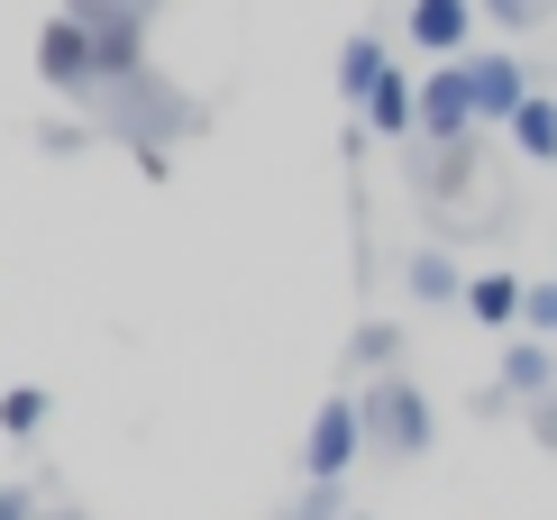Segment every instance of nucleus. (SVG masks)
<instances>
[{
  "mask_svg": "<svg viewBox=\"0 0 557 520\" xmlns=\"http://www.w3.org/2000/svg\"><path fill=\"white\" fill-rule=\"evenodd\" d=\"M357 447H366V401H320L311 438H301V475L311 484H347Z\"/></svg>",
  "mask_w": 557,
  "mask_h": 520,
  "instance_id": "nucleus-1",
  "label": "nucleus"
},
{
  "mask_svg": "<svg viewBox=\"0 0 557 520\" xmlns=\"http://www.w3.org/2000/svg\"><path fill=\"white\" fill-rule=\"evenodd\" d=\"M366 447L421 457V447H430V401L411 393V384H375V393H366Z\"/></svg>",
  "mask_w": 557,
  "mask_h": 520,
  "instance_id": "nucleus-2",
  "label": "nucleus"
},
{
  "mask_svg": "<svg viewBox=\"0 0 557 520\" xmlns=\"http://www.w3.org/2000/svg\"><path fill=\"white\" fill-rule=\"evenodd\" d=\"M421 128H430L448 156L475 137V91H467V64H430V83H421Z\"/></svg>",
  "mask_w": 557,
  "mask_h": 520,
  "instance_id": "nucleus-3",
  "label": "nucleus"
},
{
  "mask_svg": "<svg viewBox=\"0 0 557 520\" xmlns=\"http://www.w3.org/2000/svg\"><path fill=\"white\" fill-rule=\"evenodd\" d=\"M475 37V0H411V46L430 64H467L457 46Z\"/></svg>",
  "mask_w": 557,
  "mask_h": 520,
  "instance_id": "nucleus-4",
  "label": "nucleus"
},
{
  "mask_svg": "<svg viewBox=\"0 0 557 520\" xmlns=\"http://www.w3.org/2000/svg\"><path fill=\"white\" fill-rule=\"evenodd\" d=\"M467 91H475V120H503V128H512V110L530 101L512 55H467Z\"/></svg>",
  "mask_w": 557,
  "mask_h": 520,
  "instance_id": "nucleus-5",
  "label": "nucleus"
},
{
  "mask_svg": "<svg viewBox=\"0 0 557 520\" xmlns=\"http://www.w3.org/2000/svg\"><path fill=\"white\" fill-rule=\"evenodd\" d=\"M366 128H375V137H411V128H421V83H411V74H384L375 101H366Z\"/></svg>",
  "mask_w": 557,
  "mask_h": 520,
  "instance_id": "nucleus-6",
  "label": "nucleus"
},
{
  "mask_svg": "<svg viewBox=\"0 0 557 520\" xmlns=\"http://www.w3.org/2000/svg\"><path fill=\"white\" fill-rule=\"evenodd\" d=\"M467 311H475L484 329H503V320L530 311V283H521V274H475V283H467Z\"/></svg>",
  "mask_w": 557,
  "mask_h": 520,
  "instance_id": "nucleus-7",
  "label": "nucleus"
},
{
  "mask_svg": "<svg viewBox=\"0 0 557 520\" xmlns=\"http://www.w3.org/2000/svg\"><path fill=\"white\" fill-rule=\"evenodd\" d=\"M384 74H393L384 46H375V37H347V55H338V91H347V101H375Z\"/></svg>",
  "mask_w": 557,
  "mask_h": 520,
  "instance_id": "nucleus-8",
  "label": "nucleus"
},
{
  "mask_svg": "<svg viewBox=\"0 0 557 520\" xmlns=\"http://www.w3.org/2000/svg\"><path fill=\"white\" fill-rule=\"evenodd\" d=\"M512 147H521L530 164H557V101H540V91H530V101L512 110Z\"/></svg>",
  "mask_w": 557,
  "mask_h": 520,
  "instance_id": "nucleus-9",
  "label": "nucleus"
},
{
  "mask_svg": "<svg viewBox=\"0 0 557 520\" xmlns=\"http://www.w3.org/2000/svg\"><path fill=\"white\" fill-rule=\"evenodd\" d=\"M411 293L421 301H467V274H457L448 256H421V265H411Z\"/></svg>",
  "mask_w": 557,
  "mask_h": 520,
  "instance_id": "nucleus-10",
  "label": "nucleus"
},
{
  "mask_svg": "<svg viewBox=\"0 0 557 520\" xmlns=\"http://www.w3.org/2000/svg\"><path fill=\"white\" fill-rule=\"evenodd\" d=\"M37 420H46V393H37V384H10V393H0V430H10V438H37Z\"/></svg>",
  "mask_w": 557,
  "mask_h": 520,
  "instance_id": "nucleus-11",
  "label": "nucleus"
},
{
  "mask_svg": "<svg viewBox=\"0 0 557 520\" xmlns=\"http://www.w3.org/2000/svg\"><path fill=\"white\" fill-rule=\"evenodd\" d=\"M503 384H512V393H548V347H512V357H503Z\"/></svg>",
  "mask_w": 557,
  "mask_h": 520,
  "instance_id": "nucleus-12",
  "label": "nucleus"
},
{
  "mask_svg": "<svg viewBox=\"0 0 557 520\" xmlns=\"http://www.w3.org/2000/svg\"><path fill=\"white\" fill-rule=\"evenodd\" d=\"M530 329H548V338H557V283H530V311H521Z\"/></svg>",
  "mask_w": 557,
  "mask_h": 520,
  "instance_id": "nucleus-13",
  "label": "nucleus"
},
{
  "mask_svg": "<svg viewBox=\"0 0 557 520\" xmlns=\"http://www.w3.org/2000/svg\"><path fill=\"white\" fill-rule=\"evenodd\" d=\"M293 520H338V484H311V493H301V511Z\"/></svg>",
  "mask_w": 557,
  "mask_h": 520,
  "instance_id": "nucleus-14",
  "label": "nucleus"
},
{
  "mask_svg": "<svg viewBox=\"0 0 557 520\" xmlns=\"http://www.w3.org/2000/svg\"><path fill=\"white\" fill-rule=\"evenodd\" d=\"M0 520H28V493H10V484H0Z\"/></svg>",
  "mask_w": 557,
  "mask_h": 520,
  "instance_id": "nucleus-15",
  "label": "nucleus"
}]
</instances>
